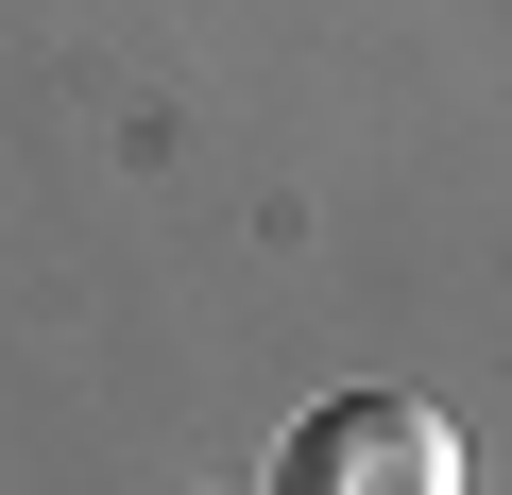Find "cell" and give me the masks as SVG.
Instances as JSON below:
<instances>
[{
	"label": "cell",
	"mask_w": 512,
	"mask_h": 495,
	"mask_svg": "<svg viewBox=\"0 0 512 495\" xmlns=\"http://www.w3.org/2000/svg\"><path fill=\"white\" fill-rule=\"evenodd\" d=\"M274 478H291V495H461V444H444L427 393H325Z\"/></svg>",
	"instance_id": "cell-1"
}]
</instances>
